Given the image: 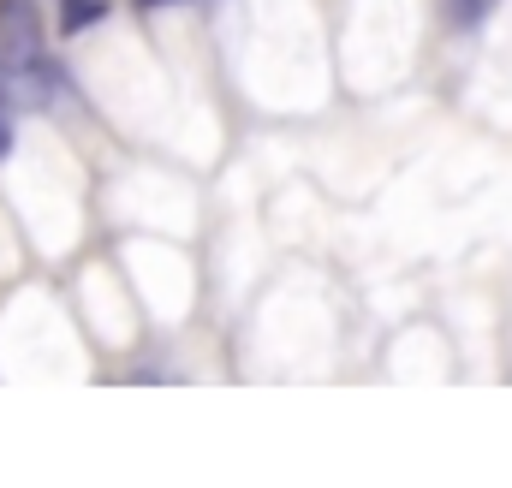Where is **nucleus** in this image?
Returning <instances> with one entry per match:
<instances>
[{
  "label": "nucleus",
  "instance_id": "obj_1",
  "mask_svg": "<svg viewBox=\"0 0 512 488\" xmlns=\"http://www.w3.org/2000/svg\"><path fill=\"white\" fill-rule=\"evenodd\" d=\"M0 42L18 48V54L42 48V12H36V0H0Z\"/></svg>",
  "mask_w": 512,
  "mask_h": 488
},
{
  "label": "nucleus",
  "instance_id": "obj_2",
  "mask_svg": "<svg viewBox=\"0 0 512 488\" xmlns=\"http://www.w3.org/2000/svg\"><path fill=\"white\" fill-rule=\"evenodd\" d=\"M108 12H114L108 0H66L60 18H54V30H60V36H84V30H96Z\"/></svg>",
  "mask_w": 512,
  "mask_h": 488
},
{
  "label": "nucleus",
  "instance_id": "obj_3",
  "mask_svg": "<svg viewBox=\"0 0 512 488\" xmlns=\"http://www.w3.org/2000/svg\"><path fill=\"white\" fill-rule=\"evenodd\" d=\"M483 6H489V0H447V12H453V24H459V30H471V24L483 18Z\"/></svg>",
  "mask_w": 512,
  "mask_h": 488
},
{
  "label": "nucleus",
  "instance_id": "obj_4",
  "mask_svg": "<svg viewBox=\"0 0 512 488\" xmlns=\"http://www.w3.org/2000/svg\"><path fill=\"white\" fill-rule=\"evenodd\" d=\"M12 155V108H0V161Z\"/></svg>",
  "mask_w": 512,
  "mask_h": 488
},
{
  "label": "nucleus",
  "instance_id": "obj_5",
  "mask_svg": "<svg viewBox=\"0 0 512 488\" xmlns=\"http://www.w3.org/2000/svg\"><path fill=\"white\" fill-rule=\"evenodd\" d=\"M137 6H161V0H137Z\"/></svg>",
  "mask_w": 512,
  "mask_h": 488
}]
</instances>
